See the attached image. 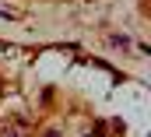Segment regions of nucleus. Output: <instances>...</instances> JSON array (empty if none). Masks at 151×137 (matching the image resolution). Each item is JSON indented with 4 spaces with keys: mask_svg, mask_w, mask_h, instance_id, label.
Listing matches in <instances>:
<instances>
[{
    "mask_svg": "<svg viewBox=\"0 0 151 137\" xmlns=\"http://www.w3.org/2000/svg\"><path fill=\"white\" fill-rule=\"evenodd\" d=\"M46 137H60V134H56V130H49V134H46Z\"/></svg>",
    "mask_w": 151,
    "mask_h": 137,
    "instance_id": "obj_1",
    "label": "nucleus"
},
{
    "mask_svg": "<svg viewBox=\"0 0 151 137\" xmlns=\"http://www.w3.org/2000/svg\"><path fill=\"white\" fill-rule=\"evenodd\" d=\"M11 137H14V134H11Z\"/></svg>",
    "mask_w": 151,
    "mask_h": 137,
    "instance_id": "obj_2",
    "label": "nucleus"
}]
</instances>
